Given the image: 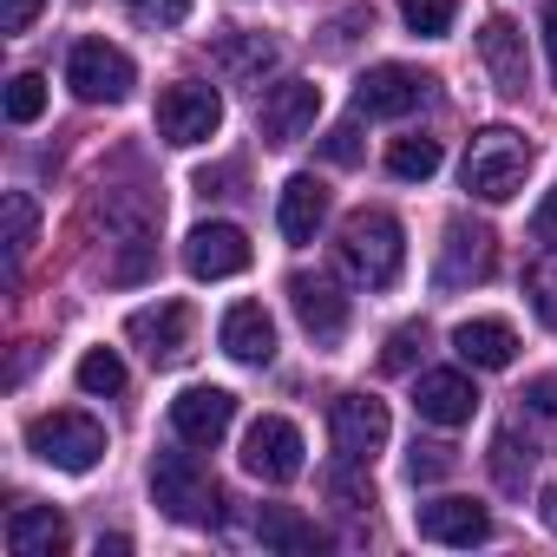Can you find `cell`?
Segmentation results:
<instances>
[{
  "instance_id": "1",
  "label": "cell",
  "mask_w": 557,
  "mask_h": 557,
  "mask_svg": "<svg viewBox=\"0 0 557 557\" xmlns=\"http://www.w3.org/2000/svg\"><path fill=\"white\" fill-rule=\"evenodd\" d=\"M335 249H342L348 275H355V283H368V289H394L400 269H407V230H400L394 210H355L342 223V243Z\"/></svg>"
},
{
  "instance_id": "2",
  "label": "cell",
  "mask_w": 557,
  "mask_h": 557,
  "mask_svg": "<svg viewBox=\"0 0 557 557\" xmlns=\"http://www.w3.org/2000/svg\"><path fill=\"white\" fill-rule=\"evenodd\" d=\"M524 171H531V138L511 132V125H485L472 132L466 145V190L485 197V203H511L524 190Z\"/></svg>"
},
{
  "instance_id": "3",
  "label": "cell",
  "mask_w": 557,
  "mask_h": 557,
  "mask_svg": "<svg viewBox=\"0 0 557 557\" xmlns=\"http://www.w3.org/2000/svg\"><path fill=\"white\" fill-rule=\"evenodd\" d=\"M27 453L53 472H92L106 459V426L92 413H40L27 420Z\"/></svg>"
},
{
  "instance_id": "4",
  "label": "cell",
  "mask_w": 557,
  "mask_h": 557,
  "mask_svg": "<svg viewBox=\"0 0 557 557\" xmlns=\"http://www.w3.org/2000/svg\"><path fill=\"white\" fill-rule=\"evenodd\" d=\"M151 498H158V511L177 518V524H216V511H223L216 479H210L190 453H164V459L151 466Z\"/></svg>"
},
{
  "instance_id": "5",
  "label": "cell",
  "mask_w": 557,
  "mask_h": 557,
  "mask_svg": "<svg viewBox=\"0 0 557 557\" xmlns=\"http://www.w3.org/2000/svg\"><path fill=\"white\" fill-rule=\"evenodd\" d=\"M66 86H73L86 106H119V99H132L138 66H132L119 47H106V40H79L73 60H66Z\"/></svg>"
},
{
  "instance_id": "6",
  "label": "cell",
  "mask_w": 557,
  "mask_h": 557,
  "mask_svg": "<svg viewBox=\"0 0 557 557\" xmlns=\"http://www.w3.org/2000/svg\"><path fill=\"white\" fill-rule=\"evenodd\" d=\"M216 125H223V99H216V86H197V79H177V86H164V99H158V138L164 145H203V138H216Z\"/></svg>"
},
{
  "instance_id": "7",
  "label": "cell",
  "mask_w": 557,
  "mask_h": 557,
  "mask_svg": "<svg viewBox=\"0 0 557 557\" xmlns=\"http://www.w3.org/2000/svg\"><path fill=\"white\" fill-rule=\"evenodd\" d=\"M243 472L262 479V485H289V479H302V433H296L289 420L262 413V420L243 433Z\"/></svg>"
},
{
  "instance_id": "8",
  "label": "cell",
  "mask_w": 557,
  "mask_h": 557,
  "mask_svg": "<svg viewBox=\"0 0 557 557\" xmlns=\"http://www.w3.org/2000/svg\"><path fill=\"white\" fill-rule=\"evenodd\" d=\"M329 433H335V453L342 459H374L381 446H387V433H394V420H387V400H374V394H342L335 407H329Z\"/></svg>"
},
{
  "instance_id": "9",
  "label": "cell",
  "mask_w": 557,
  "mask_h": 557,
  "mask_svg": "<svg viewBox=\"0 0 557 557\" xmlns=\"http://www.w3.org/2000/svg\"><path fill=\"white\" fill-rule=\"evenodd\" d=\"M498 269V236L485 223H446V243H440V289H466V283H485Z\"/></svg>"
},
{
  "instance_id": "10",
  "label": "cell",
  "mask_w": 557,
  "mask_h": 557,
  "mask_svg": "<svg viewBox=\"0 0 557 557\" xmlns=\"http://www.w3.org/2000/svg\"><path fill=\"white\" fill-rule=\"evenodd\" d=\"M426 86H433V79L413 73V66H394V60H387V66H368L361 86H355V112H361V119H407V112L426 99Z\"/></svg>"
},
{
  "instance_id": "11",
  "label": "cell",
  "mask_w": 557,
  "mask_h": 557,
  "mask_svg": "<svg viewBox=\"0 0 557 557\" xmlns=\"http://www.w3.org/2000/svg\"><path fill=\"white\" fill-rule=\"evenodd\" d=\"M184 269L197 283H223V275H243L249 269V236L236 223H197L184 236Z\"/></svg>"
},
{
  "instance_id": "12",
  "label": "cell",
  "mask_w": 557,
  "mask_h": 557,
  "mask_svg": "<svg viewBox=\"0 0 557 557\" xmlns=\"http://www.w3.org/2000/svg\"><path fill=\"white\" fill-rule=\"evenodd\" d=\"M315 112H322V86L315 79H283V86L256 106V125H262L269 145H296V138H309Z\"/></svg>"
},
{
  "instance_id": "13",
  "label": "cell",
  "mask_w": 557,
  "mask_h": 557,
  "mask_svg": "<svg viewBox=\"0 0 557 557\" xmlns=\"http://www.w3.org/2000/svg\"><path fill=\"white\" fill-rule=\"evenodd\" d=\"M289 302H296V322H302L315 342H342V335H348V296L335 289V275L296 269V275H289Z\"/></svg>"
},
{
  "instance_id": "14",
  "label": "cell",
  "mask_w": 557,
  "mask_h": 557,
  "mask_svg": "<svg viewBox=\"0 0 557 557\" xmlns=\"http://www.w3.org/2000/svg\"><path fill=\"white\" fill-rule=\"evenodd\" d=\"M230 420H236V394L230 387H184L171 400V433L184 446H216L230 433Z\"/></svg>"
},
{
  "instance_id": "15",
  "label": "cell",
  "mask_w": 557,
  "mask_h": 557,
  "mask_svg": "<svg viewBox=\"0 0 557 557\" xmlns=\"http://www.w3.org/2000/svg\"><path fill=\"white\" fill-rule=\"evenodd\" d=\"M190 309L184 302H158V309H138L132 322H125V335L145 348V361L151 368H171V361H184L190 355Z\"/></svg>"
},
{
  "instance_id": "16",
  "label": "cell",
  "mask_w": 557,
  "mask_h": 557,
  "mask_svg": "<svg viewBox=\"0 0 557 557\" xmlns=\"http://www.w3.org/2000/svg\"><path fill=\"white\" fill-rule=\"evenodd\" d=\"M413 531L433 537V544L472 550V544L492 537V511H485L479 498H433V505H413Z\"/></svg>"
},
{
  "instance_id": "17",
  "label": "cell",
  "mask_w": 557,
  "mask_h": 557,
  "mask_svg": "<svg viewBox=\"0 0 557 557\" xmlns=\"http://www.w3.org/2000/svg\"><path fill=\"white\" fill-rule=\"evenodd\" d=\"M453 355H459L466 368H479V374H498V368L518 361V335H511V322H498V315H472V322L453 329Z\"/></svg>"
},
{
  "instance_id": "18",
  "label": "cell",
  "mask_w": 557,
  "mask_h": 557,
  "mask_svg": "<svg viewBox=\"0 0 557 557\" xmlns=\"http://www.w3.org/2000/svg\"><path fill=\"white\" fill-rule=\"evenodd\" d=\"M413 407H420V420H433V426H466V420L479 413V387H472L466 374H453V368H433V374H420Z\"/></svg>"
},
{
  "instance_id": "19",
  "label": "cell",
  "mask_w": 557,
  "mask_h": 557,
  "mask_svg": "<svg viewBox=\"0 0 557 557\" xmlns=\"http://www.w3.org/2000/svg\"><path fill=\"white\" fill-rule=\"evenodd\" d=\"M479 53H485V66H492V86H498L505 99H518V92L531 86V66H524V34H518L505 14H492V21L479 27Z\"/></svg>"
},
{
  "instance_id": "20",
  "label": "cell",
  "mask_w": 557,
  "mask_h": 557,
  "mask_svg": "<svg viewBox=\"0 0 557 557\" xmlns=\"http://www.w3.org/2000/svg\"><path fill=\"white\" fill-rule=\"evenodd\" d=\"M216 342H223V355L243 361V368H269V361H275V322L262 315V302H236V309L223 315Z\"/></svg>"
},
{
  "instance_id": "21",
  "label": "cell",
  "mask_w": 557,
  "mask_h": 557,
  "mask_svg": "<svg viewBox=\"0 0 557 557\" xmlns=\"http://www.w3.org/2000/svg\"><path fill=\"white\" fill-rule=\"evenodd\" d=\"M66 518L53 505H14L8 511V550L14 557H60L66 550Z\"/></svg>"
},
{
  "instance_id": "22",
  "label": "cell",
  "mask_w": 557,
  "mask_h": 557,
  "mask_svg": "<svg viewBox=\"0 0 557 557\" xmlns=\"http://www.w3.org/2000/svg\"><path fill=\"white\" fill-rule=\"evenodd\" d=\"M322 216H329V184L322 177H289L283 184V210H275V223H283V236L289 243H315V230H322Z\"/></svg>"
},
{
  "instance_id": "23",
  "label": "cell",
  "mask_w": 557,
  "mask_h": 557,
  "mask_svg": "<svg viewBox=\"0 0 557 557\" xmlns=\"http://www.w3.org/2000/svg\"><path fill=\"white\" fill-rule=\"evenodd\" d=\"M256 537H262L269 550H322V544H329L296 505H262V511H256Z\"/></svg>"
},
{
  "instance_id": "24",
  "label": "cell",
  "mask_w": 557,
  "mask_h": 557,
  "mask_svg": "<svg viewBox=\"0 0 557 557\" xmlns=\"http://www.w3.org/2000/svg\"><path fill=\"white\" fill-rule=\"evenodd\" d=\"M216 60H223L230 73H262V66H275V40H262V34H243V27H230V34L216 40Z\"/></svg>"
},
{
  "instance_id": "25",
  "label": "cell",
  "mask_w": 557,
  "mask_h": 557,
  "mask_svg": "<svg viewBox=\"0 0 557 557\" xmlns=\"http://www.w3.org/2000/svg\"><path fill=\"white\" fill-rule=\"evenodd\" d=\"M387 171H394L400 184H426V177L440 171V138H394Z\"/></svg>"
},
{
  "instance_id": "26",
  "label": "cell",
  "mask_w": 557,
  "mask_h": 557,
  "mask_svg": "<svg viewBox=\"0 0 557 557\" xmlns=\"http://www.w3.org/2000/svg\"><path fill=\"white\" fill-rule=\"evenodd\" d=\"M400 21H407V34H420V40H446L453 21H459V0H400Z\"/></svg>"
},
{
  "instance_id": "27",
  "label": "cell",
  "mask_w": 557,
  "mask_h": 557,
  "mask_svg": "<svg viewBox=\"0 0 557 557\" xmlns=\"http://www.w3.org/2000/svg\"><path fill=\"white\" fill-rule=\"evenodd\" d=\"M79 387H86V394H125V361H119V348H86V355H79Z\"/></svg>"
},
{
  "instance_id": "28",
  "label": "cell",
  "mask_w": 557,
  "mask_h": 557,
  "mask_svg": "<svg viewBox=\"0 0 557 557\" xmlns=\"http://www.w3.org/2000/svg\"><path fill=\"white\" fill-rule=\"evenodd\" d=\"M0 210H8V256L21 262V256L34 249V230H40V210H34V197H27V190H8V197H0Z\"/></svg>"
},
{
  "instance_id": "29",
  "label": "cell",
  "mask_w": 557,
  "mask_h": 557,
  "mask_svg": "<svg viewBox=\"0 0 557 557\" xmlns=\"http://www.w3.org/2000/svg\"><path fill=\"white\" fill-rule=\"evenodd\" d=\"M492 479H498L505 492H524V479H531V446H518V433H498V440H492Z\"/></svg>"
},
{
  "instance_id": "30",
  "label": "cell",
  "mask_w": 557,
  "mask_h": 557,
  "mask_svg": "<svg viewBox=\"0 0 557 557\" xmlns=\"http://www.w3.org/2000/svg\"><path fill=\"white\" fill-rule=\"evenodd\" d=\"M524 296H531V315L544 329H557V256H544V262L524 269Z\"/></svg>"
},
{
  "instance_id": "31",
  "label": "cell",
  "mask_w": 557,
  "mask_h": 557,
  "mask_svg": "<svg viewBox=\"0 0 557 557\" xmlns=\"http://www.w3.org/2000/svg\"><path fill=\"white\" fill-rule=\"evenodd\" d=\"M459 466V453L446 446V440H413V453H407V479L413 485H433V479H446Z\"/></svg>"
},
{
  "instance_id": "32",
  "label": "cell",
  "mask_w": 557,
  "mask_h": 557,
  "mask_svg": "<svg viewBox=\"0 0 557 557\" xmlns=\"http://www.w3.org/2000/svg\"><path fill=\"white\" fill-rule=\"evenodd\" d=\"M40 112H47V79L40 73H14L8 79V119L14 125H34Z\"/></svg>"
},
{
  "instance_id": "33",
  "label": "cell",
  "mask_w": 557,
  "mask_h": 557,
  "mask_svg": "<svg viewBox=\"0 0 557 557\" xmlns=\"http://www.w3.org/2000/svg\"><path fill=\"white\" fill-rule=\"evenodd\" d=\"M329 492H335L348 511H368V505H374V479H368V466H361V459H342V466L329 472Z\"/></svg>"
},
{
  "instance_id": "34",
  "label": "cell",
  "mask_w": 557,
  "mask_h": 557,
  "mask_svg": "<svg viewBox=\"0 0 557 557\" xmlns=\"http://www.w3.org/2000/svg\"><path fill=\"white\" fill-rule=\"evenodd\" d=\"M420 348H426V329H394L387 348H381V368H387V374H407Z\"/></svg>"
},
{
  "instance_id": "35",
  "label": "cell",
  "mask_w": 557,
  "mask_h": 557,
  "mask_svg": "<svg viewBox=\"0 0 557 557\" xmlns=\"http://www.w3.org/2000/svg\"><path fill=\"white\" fill-rule=\"evenodd\" d=\"M322 158H329V164H361V132H355V125H335V132L322 138Z\"/></svg>"
},
{
  "instance_id": "36",
  "label": "cell",
  "mask_w": 557,
  "mask_h": 557,
  "mask_svg": "<svg viewBox=\"0 0 557 557\" xmlns=\"http://www.w3.org/2000/svg\"><path fill=\"white\" fill-rule=\"evenodd\" d=\"M40 8L47 0H0V34H27L40 21Z\"/></svg>"
},
{
  "instance_id": "37",
  "label": "cell",
  "mask_w": 557,
  "mask_h": 557,
  "mask_svg": "<svg viewBox=\"0 0 557 557\" xmlns=\"http://www.w3.org/2000/svg\"><path fill=\"white\" fill-rule=\"evenodd\" d=\"M125 8H138V14H151L164 27H184L190 21V0H125Z\"/></svg>"
},
{
  "instance_id": "38",
  "label": "cell",
  "mask_w": 557,
  "mask_h": 557,
  "mask_svg": "<svg viewBox=\"0 0 557 557\" xmlns=\"http://www.w3.org/2000/svg\"><path fill=\"white\" fill-rule=\"evenodd\" d=\"M531 236H537V243H557V184H550V197L531 210Z\"/></svg>"
},
{
  "instance_id": "39",
  "label": "cell",
  "mask_w": 557,
  "mask_h": 557,
  "mask_svg": "<svg viewBox=\"0 0 557 557\" xmlns=\"http://www.w3.org/2000/svg\"><path fill=\"white\" fill-rule=\"evenodd\" d=\"M524 407L544 413V420H557V381H531V387H524Z\"/></svg>"
},
{
  "instance_id": "40",
  "label": "cell",
  "mask_w": 557,
  "mask_h": 557,
  "mask_svg": "<svg viewBox=\"0 0 557 557\" xmlns=\"http://www.w3.org/2000/svg\"><path fill=\"white\" fill-rule=\"evenodd\" d=\"M544 53H550V79H557V0L544 8Z\"/></svg>"
},
{
  "instance_id": "41",
  "label": "cell",
  "mask_w": 557,
  "mask_h": 557,
  "mask_svg": "<svg viewBox=\"0 0 557 557\" xmlns=\"http://www.w3.org/2000/svg\"><path fill=\"white\" fill-rule=\"evenodd\" d=\"M537 518H544V524H550V531H557V479H550V485H544V498H537Z\"/></svg>"
}]
</instances>
